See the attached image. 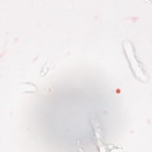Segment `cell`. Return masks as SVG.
Returning a JSON list of instances; mask_svg holds the SVG:
<instances>
[{"label":"cell","instance_id":"cell-1","mask_svg":"<svg viewBox=\"0 0 152 152\" xmlns=\"http://www.w3.org/2000/svg\"><path fill=\"white\" fill-rule=\"evenodd\" d=\"M123 46L125 50V53L128 58L134 75L141 81H146L148 80L147 77V75L135 56V53L134 51V48H132L133 47L132 44L129 41H125L123 43Z\"/></svg>","mask_w":152,"mask_h":152}]
</instances>
